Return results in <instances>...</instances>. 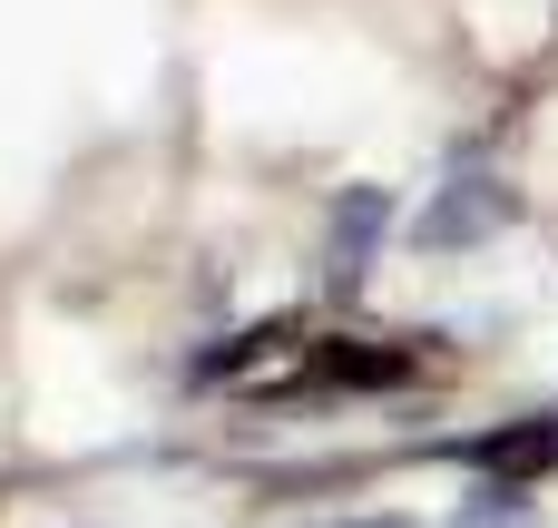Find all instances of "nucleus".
Listing matches in <instances>:
<instances>
[{"instance_id": "nucleus-4", "label": "nucleus", "mask_w": 558, "mask_h": 528, "mask_svg": "<svg viewBox=\"0 0 558 528\" xmlns=\"http://www.w3.org/2000/svg\"><path fill=\"white\" fill-rule=\"evenodd\" d=\"M353 528H412V519H353Z\"/></svg>"}, {"instance_id": "nucleus-3", "label": "nucleus", "mask_w": 558, "mask_h": 528, "mask_svg": "<svg viewBox=\"0 0 558 528\" xmlns=\"http://www.w3.org/2000/svg\"><path fill=\"white\" fill-rule=\"evenodd\" d=\"M451 528H539V500H520V490H490V500H471Z\"/></svg>"}, {"instance_id": "nucleus-2", "label": "nucleus", "mask_w": 558, "mask_h": 528, "mask_svg": "<svg viewBox=\"0 0 558 528\" xmlns=\"http://www.w3.org/2000/svg\"><path fill=\"white\" fill-rule=\"evenodd\" d=\"M383 235H392V196H383V186H343V196H333V216H324V274L353 294V284L373 274Z\"/></svg>"}, {"instance_id": "nucleus-1", "label": "nucleus", "mask_w": 558, "mask_h": 528, "mask_svg": "<svg viewBox=\"0 0 558 528\" xmlns=\"http://www.w3.org/2000/svg\"><path fill=\"white\" fill-rule=\"evenodd\" d=\"M510 216H520V196H510L500 176H451V186L422 206V225H412V235H422L432 255H461V245H490Z\"/></svg>"}]
</instances>
